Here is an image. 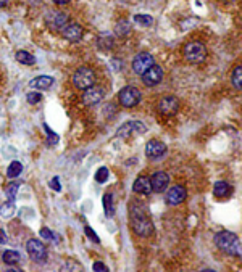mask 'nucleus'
I'll return each mask as SVG.
<instances>
[{
	"label": "nucleus",
	"instance_id": "obj_6",
	"mask_svg": "<svg viewBox=\"0 0 242 272\" xmlns=\"http://www.w3.org/2000/svg\"><path fill=\"white\" fill-rule=\"evenodd\" d=\"M26 251L33 261H36V263H45L47 261V250L39 240H34V239L29 240L26 243Z\"/></svg>",
	"mask_w": 242,
	"mask_h": 272
},
{
	"label": "nucleus",
	"instance_id": "obj_4",
	"mask_svg": "<svg viewBox=\"0 0 242 272\" xmlns=\"http://www.w3.org/2000/svg\"><path fill=\"white\" fill-rule=\"evenodd\" d=\"M73 82L81 91H86V89H89L96 84V74H94V71L91 68L82 66L79 69H76V73L73 76Z\"/></svg>",
	"mask_w": 242,
	"mask_h": 272
},
{
	"label": "nucleus",
	"instance_id": "obj_40",
	"mask_svg": "<svg viewBox=\"0 0 242 272\" xmlns=\"http://www.w3.org/2000/svg\"><path fill=\"white\" fill-rule=\"evenodd\" d=\"M224 2H234V0H224Z\"/></svg>",
	"mask_w": 242,
	"mask_h": 272
},
{
	"label": "nucleus",
	"instance_id": "obj_8",
	"mask_svg": "<svg viewBox=\"0 0 242 272\" xmlns=\"http://www.w3.org/2000/svg\"><path fill=\"white\" fill-rule=\"evenodd\" d=\"M104 97H105V91H104V89L92 86V87L86 89V91H84V95H82V102H84V105H87V106H94V105H97V103L102 102Z\"/></svg>",
	"mask_w": 242,
	"mask_h": 272
},
{
	"label": "nucleus",
	"instance_id": "obj_33",
	"mask_svg": "<svg viewBox=\"0 0 242 272\" xmlns=\"http://www.w3.org/2000/svg\"><path fill=\"white\" fill-rule=\"evenodd\" d=\"M84 232H86V235H87V237H89L92 242H96V243H99V242H100V240H99V237H97V234L94 232V230H92L89 226H86V227H84Z\"/></svg>",
	"mask_w": 242,
	"mask_h": 272
},
{
	"label": "nucleus",
	"instance_id": "obj_35",
	"mask_svg": "<svg viewBox=\"0 0 242 272\" xmlns=\"http://www.w3.org/2000/svg\"><path fill=\"white\" fill-rule=\"evenodd\" d=\"M92 271H97V272H105V271H108V269H107V266H105L104 263L97 261V263H94V264H92Z\"/></svg>",
	"mask_w": 242,
	"mask_h": 272
},
{
	"label": "nucleus",
	"instance_id": "obj_23",
	"mask_svg": "<svg viewBox=\"0 0 242 272\" xmlns=\"http://www.w3.org/2000/svg\"><path fill=\"white\" fill-rule=\"evenodd\" d=\"M16 212V206L13 202H8V203H3L0 206V216L2 217H11Z\"/></svg>",
	"mask_w": 242,
	"mask_h": 272
},
{
	"label": "nucleus",
	"instance_id": "obj_21",
	"mask_svg": "<svg viewBox=\"0 0 242 272\" xmlns=\"http://www.w3.org/2000/svg\"><path fill=\"white\" fill-rule=\"evenodd\" d=\"M97 44H99V47L102 50H110L111 47H113V37H111L110 34H107V32H104V34H100L99 35V40H97Z\"/></svg>",
	"mask_w": 242,
	"mask_h": 272
},
{
	"label": "nucleus",
	"instance_id": "obj_15",
	"mask_svg": "<svg viewBox=\"0 0 242 272\" xmlns=\"http://www.w3.org/2000/svg\"><path fill=\"white\" fill-rule=\"evenodd\" d=\"M186 188L182 187V185H174V187H171L168 193H167V202L170 205H179L182 203L186 200Z\"/></svg>",
	"mask_w": 242,
	"mask_h": 272
},
{
	"label": "nucleus",
	"instance_id": "obj_1",
	"mask_svg": "<svg viewBox=\"0 0 242 272\" xmlns=\"http://www.w3.org/2000/svg\"><path fill=\"white\" fill-rule=\"evenodd\" d=\"M131 227L140 237H149L153 234V224L140 206H133L131 208Z\"/></svg>",
	"mask_w": 242,
	"mask_h": 272
},
{
	"label": "nucleus",
	"instance_id": "obj_9",
	"mask_svg": "<svg viewBox=\"0 0 242 272\" xmlns=\"http://www.w3.org/2000/svg\"><path fill=\"white\" fill-rule=\"evenodd\" d=\"M178 110H179V102H178V98L173 97V95L163 97L160 102H158V111L165 116L174 115Z\"/></svg>",
	"mask_w": 242,
	"mask_h": 272
},
{
	"label": "nucleus",
	"instance_id": "obj_22",
	"mask_svg": "<svg viewBox=\"0 0 242 272\" xmlns=\"http://www.w3.org/2000/svg\"><path fill=\"white\" fill-rule=\"evenodd\" d=\"M104 210H105V214L108 217H111L115 214V208H113V195L111 193H105L104 195Z\"/></svg>",
	"mask_w": 242,
	"mask_h": 272
},
{
	"label": "nucleus",
	"instance_id": "obj_20",
	"mask_svg": "<svg viewBox=\"0 0 242 272\" xmlns=\"http://www.w3.org/2000/svg\"><path fill=\"white\" fill-rule=\"evenodd\" d=\"M15 58H16V61H20L21 64H28V66H31V64L36 63V58H34V55H31V53H28L25 50L16 52Z\"/></svg>",
	"mask_w": 242,
	"mask_h": 272
},
{
	"label": "nucleus",
	"instance_id": "obj_14",
	"mask_svg": "<svg viewBox=\"0 0 242 272\" xmlns=\"http://www.w3.org/2000/svg\"><path fill=\"white\" fill-rule=\"evenodd\" d=\"M62 35L69 42H78L82 37V28L79 25H65L62 28Z\"/></svg>",
	"mask_w": 242,
	"mask_h": 272
},
{
	"label": "nucleus",
	"instance_id": "obj_11",
	"mask_svg": "<svg viewBox=\"0 0 242 272\" xmlns=\"http://www.w3.org/2000/svg\"><path fill=\"white\" fill-rule=\"evenodd\" d=\"M162 79H163V71H162L160 66H157V64H153L152 68H149V69H147L145 73L142 74L144 84L149 86V87L157 86Z\"/></svg>",
	"mask_w": 242,
	"mask_h": 272
},
{
	"label": "nucleus",
	"instance_id": "obj_10",
	"mask_svg": "<svg viewBox=\"0 0 242 272\" xmlns=\"http://www.w3.org/2000/svg\"><path fill=\"white\" fill-rule=\"evenodd\" d=\"M147 131V127L144 126L140 121H128L123 126L118 129V137H129L131 134L138 132V134H144Z\"/></svg>",
	"mask_w": 242,
	"mask_h": 272
},
{
	"label": "nucleus",
	"instance_id": "obj_24",
	"mask_svg": "<svg viewBox=\"0 0 242 272\" xmlns=\"http://www.w3.org/2000/svg\"><path fill=\"white\" fill-rule=\"evenodd\" d=\"M20 261V253L15 250H7L3 253V263L5 264H16Z\"/></svg>",
	"mask_w": 242,
	"mask_h": 272
},
{
	"label": "nucleus",
	"instance_id": "obj_38",
	"mask_svg": "<svg viewBox=\"0 0 242 272\" xmlns=\"http://www.w3.org/2000/svg\"><path fill=\"white\" fill-rule=\"evenodd\" d=\"M54 2H55L57 5H65V3H68L69 0H54Z\"/></svg>",
	"mask_w": 242,
	"mask_h": 272
},
{
	"label": "nucleus",
	"instance_id": "obj_18",
	"mask_svg": "<svg viewBox=\"0 0 242 272\" xmlns=\"http://www.w3.org/2000/svg\"><path fill=\"white\" fill-rule=\"evenodd\" d=\"M52 84H54V78H50V76H39V78H34L29 82V86L33 89H37V91H47V89L52 87Z\"/></svg>",
	"mask_w": 242,
	"mask_h": 272
},
{
	"label": "nucleus",
	"instance_id": "obj_19",
	"mask_svg": "<svg viewBox=\"0 0 242 272\" xmlns=\"http://www.w3.org/2000/svg\"><path fill=\"white\" fill-rule=\"evenodd\" d=\"M231 192H233V187L229 185L228 182H223V181L216 182L215 187H213V193H215L216 198H226L231 195Z\"/></svg>",
	"mask_w": 242,
	"mask_h": 272
},
{
	"label": "nucleus",
	"instance_id": "obj_29",
	"mask_svg": "<svg viewBox=\"0 0 242 272\" xmlns=\"http://www.w3.org/2000/svg\"><path fill=\"white\" fill-rule=\"evenodd\" d=\"M241 84H242V68L238 66L233 73V86L238 89V91H241V87H242Z\"/></svg>",
	"mask_w": 242,
	"mask_h": 272
},
{
	"label": "nucleus",
	"instance_id": "obj_27",
	"mask_svg": "<svg viewBox=\"0 0 242 272\" xmlns=\"http://www.w3.org/2000/svg\"><path fill=\"white\" fill-rule=\"evenodd\" d=\"M134 21L138 23V25H140V26L149 28V26H152L153 18H152L150 15H136V16H134Z\"/></svg>",
	"mask_w": 242,
	"mask_h": 272
},
{
	"label": "nucleus",
	"instance_id": "obj_2",
	"mask_svg": "<svg viewBox=\"0 0 242 272\" xmlns=\"http://www.w3.org/2000/svg\"><path fill=\"white\" fill-rule=\"evenodd\" d=\"M215 245L231 256H241V240L236 234L223 230L215 235Z\"/></svg>",
	"mask_w": 242,
	"mask_h": 272
},
{
	"label": "nucleus",
	"instance_id": "obj_5",
	"mask_svg": "<svg viewBox=\"0 0 242 272\" xmlns=\"http://www.w3.org/2000/svg\"><path fill=\"white\" fill-rule=\"evenodd\" d=\"M140 98H142L140 91L138 87H133V86L121 89L120 93H118V102H120V105L126 106V108H133V106H136L140 102Z\"/></svg>",
	"mask_w": 242,
	"mask_h": 272
},
{
	"label": "nucleus",
	"instance_id": "obj_30",
	"mask_svg": "<svg viewBox=\"0 0 242 272\" xmlns=\"http://www.w3.org/2000/svg\"><path fill=\"white\" fill-rule=\"evenodd\" d=\"M108 169L107 168H99L97 173H96V181L99 182V184H104V182H107L108 179Z\"/></svg>",
	"mask_w": 242,
	"mask_h": 272
},
{
	"label": "nucleus",
	"instance_id": "obj_31",
	"mask_svg": "<svg viewBox=\"0 0 242 272\" xmlns=\"http://www.w3.org/2000/svg\"><path fill=\"white\" fill-rule=\"evenodd\" d=\"M129 29H131V25H129L128 21H120V23L116 25L115 31H116L118 35H126V34L129 32Z\"/></svg>",
	"mask_w": 242,
	"mask_h": 272
},
{
	"label": "nucleus",
	"instance_id": "obj_36",
	"mask_svg": "<svg viewBox=\"0 0 242 272\" xmlns=\"http://www.w3.org/2000/svg\"><path fill=\"white\" fill-rule=\"evenodd\" d=\"M50 187L54 188L55 192H60V190H62V187H60V179H58V177H54V179L50 181Z\"/></svg>",
	"mask_w": 242,
	"mask_h": 272
},
{
	"label": "nucleus",
	"instance_id": "obj_7",
	"mask_svg": "<svg viewBox=\"0 0 242 272\" xmlns=\"http://www.w3.org/2000/svg\"><path fill=\"white\" fill-rule=\"evenodd\" d=\"M153 64H155V60H153V57L150 55V53L140 52L139 55H136V58L133 60V71L136 74L142 76L147 69L153 66Z\"/></svg>",
	"mask_w": 242,
	"mask_h": 272
},
{
	"label": "nucleus",
	"instance_id": "obj_39",
	"mask_svg": "<svg viewBox=\"0 0 242 272\" xmlns=\"http://www.w3.org/2000/svg\"><path fill=\"white\" fill-rule=\"evenodd\" d=\"M7 3H8V0H0V8L7 7Z\"/></svg>",
	"mask_w": 242,
	"mask_h": 272
},
{
	"label": "nucleus",
	"instance_id": "obj_13",
	"mask_svg": "<svg viewBox=\"0 0 242 272\" xmlns=\"http://www.w3.org/2000/svg\"><path fill=\"white\" fill-rule=\"evenodd\" d=\"M168 182H170V177L167 173H163V171H158L152 177H150V185H152V190L153 192H163L165 188L168 187Z\"/></svg>",
	"mask_w": 242,
	"mask_h": 272
},
{
	"label": "nucleus",
	"instance_id": "obj_26",
	"mask_svg": "<svg viewBox=\"0 0 242 272\" xmlns=\"http://www.w3.org/2000/svg\"><path fill=\"white\" fill-rule=\"evenodd\" d=\"M18 187H20V182H10V184L7 185V188H5V193H7V197H8L10 202H13V200L16 198Z\"/></svg>",
	"mask_w": 242,
	"mask_h": 272
},
{
	"label": "nucleus",
	"instance_id": "obj_17",
	"mask_svg": "<svg viewBox=\"0 0 242 272\" xmlns=\"http://www.w3.org/2000/svg\"><path fill=\"white\" fill-rule=\"evenodd\" d=\"M134 192L139 193V195H149L152 192V185H150V179H147V177L140 176L138 179L134 181Z\"/></svg>",
	"mask_w": 242,
	"mask_h": 272
},
{
	"label": "nucleus",
	"instance_id": "obj_28",
	"mask_svg": "<svg viewBox=\"0 0 242 272\" xmlns=\"http://www.w3.org/2000/svg\"><path fill=\"white\" fill-rule=\"evenodd\" d=\"M44 129H45V132H47V145H55V144H58V134L52 131V129L47 126V124H44Z\"/></svg>",
	"mask_w": 242,
	"mask_h": 272
},
{
	"label": "nucleus",
	"instance_id": "obj_3",
	"mask_svg": "<svg viewBox=\"0 0 242 272\" xmlns=\"http://www.w3.org/2000/svg\"><path fill=\"white\" fill-rule=\"evenodd\" d=\"M182 53L189 63H202L207 58V49L202 42H189Z\"/></svg>",
	"mask_w": 242,
	"mask_h": 272
},
{
	"label": "nucleus",
	"instance_id": "obj_32",
	"mask_svg": "<svg viewBox=\"0 0 242 272\" xmlns=\"http://www.w3.org/2000/svg\"><path fill=\"white\" fill-rule=\"evenodd\" d=\"M26 100H28V103L36 105V103H39V102H40V100H42V95H40L39 92H29V93H28V97H26Z\"/></svg>",
	"mask_w": 242,
	"mask_h": 272
},
{
	"label": "nucleus",
	"instance_id": "obj_12",
	"mask_svg": "<svg viewBox=\"0 0 242 272\" xmlns=\"http://www.w3.org/2000/svg\"><path fill=\"white\" fill-rule=\"evenodd\" d=\"M167 153V145L163 144L160 140H149L145 145V155L152 158V159H157L163 156Z\"/></svg>",
	"mask_w": 242,
	"mask_h": 272
},
{
	"label": "nucleus",
	"instance_id": "obj_34",
	"mask_svg": "<svg viewBox=\"0 0 242 272\" xmlns=\"http://www.w3.org/2000/svg\"><path fill=\"white\" fill-rule=\"evenodd\" d=\"M40 237H42V239H47V240H54V234H52L50 232V230L49 229H47V227H42V229H40Z\"/></svg>",
	"mask_w": 242,
	"mask_h": 272
},
{
	"label": "nucleus",
	"instance_id": "obj_25",
	"mask_svg": "<svg viewBox=\"0 0 242 272\" xmlns=\"http://www.w3.org/2000/svg\"><path fill=\"white\" fill-rule=\"evenodd\" d=\"M21 171H23V166H21L20 161H11L8 169H7V176L13 179V177H18L21 174Z\"/></svg>",
	"mask_w": 242,
	"mask_h": 272
},
{
	"label": "nucleus",
	"instance_id": "obj_16",
	"mask_svg": "<svg viewBox=\"0 0 242 272\" xmlns=\"http://www.w3.org/2000/svg\"><path fill=\"white\" fill-rule=\"evenodd\" d=\"M67 20H68L67 13H62V11H54V13H50L49 16H47L45 23L50 29H62L65 25H67Z\"/></svg>",
	"mask_w": 242,
	"mask_h": 272
},
{
	"label": "nucleus",
	"instance_id": "obj_37",
	"mask_svg": "<svg viewBox=\"0 0 242 272\" xmlns=\"http://www.w3.org/2000/svg\"><path fill=\"white\" fill-rule=\"evenodd\" d=\"M5 242H7V234L0 229V243H5Z\"/></svg>",
	"mask_w": 242,
	"mask_h": 272
}]
</instances>
